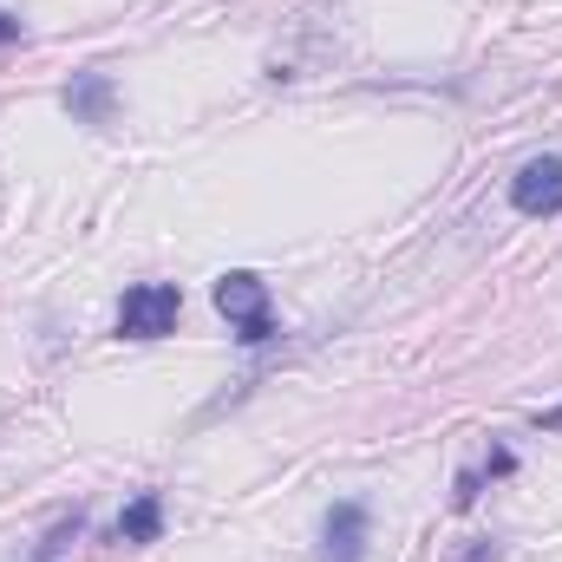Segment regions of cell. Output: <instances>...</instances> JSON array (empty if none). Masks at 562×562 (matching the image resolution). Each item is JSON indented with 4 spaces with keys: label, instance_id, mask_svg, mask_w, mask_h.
<instances>
[{
    "label": "cell",
    "instance_id": "1",
    "mask_svg": "<svg viewBox=\"0 0 562 562\" xmlns=\"http://www.w3.org/2000/svg\"><path fill=\"white\" fill-rule=\"evenodd\" d=\"M216 314L236 327V340H243V347H269V340H276L269 281L249 276V269H229V276H216Z\"/></svg>",
    "mask_w": 562,
    "mask_h": 562
},
{
    "label": "cell",
    "instance_id": "2",
    "mask_svg": "<svg viewBox=\"0 0 562 562\" xmlns=\"http://www.w3.org/2000/svg\"><path fill=\"white\" fill-rule=\"evenodd\" d=\"M177 314H183L177 281H138V288H125V301H119V334H125V340H164V334L177 327Z\"/></svg>",
    "mask_w": 562,
    "mask_h": 562
},
{
    "label": "cell",
    "instance_id": "3",
    "mask_svg": "<svg viewBox=\"0 0 562 562\" xmlns=\"http://www.w3.org/2000/svg\"><path fill=\"white\" fill-rule=\"evenodd\" d=\"M367 537H373V510L360 497H340L321 517V557L327 562H367Z\"/></svg>",
    "mask_w": 562,
    "mask_h": 562
},
{
    "label": "cell",
    "instance_id": "4",
    "mask_svg": "<svg viewBox=\"0 0 562 562\" xmlns=\"http://www.w3.org/2000/svg\"><path fill=\"white\" fill-rule=\"evenodd\" d=\"M510 210L517 216H557L562 210V157H530L510 177Z\"/></svg>",
    "mask_w": 562,
    "mask_h": 562
},
{
    "label": "cell",
    "instance_id": "5",
    "mask_svg": "<svg viewBox=\"0 0 562 562\" xmlns=\"http://www.w3.org/2000/svg\"><path fill=\"white\" fill-rule=\"evenodd\" d=\"M66 112H72V125H92V132H105V125H112V112H119L112 72H79V79L66 86Z\"/></svg>",
    "mask_w": 562,
    "mask_h": 562
},
{
    "label": "cell",
    "instance_id": "6",
    "mask_svg": "<svg viewBox=\"0 0 562 562\" xmlns=\"http://www.w3.org/2000/svg\"><path fill=\"white\" fill-rule=\"evenodd\" d=\"M157 537H164V497H157V491H138V497L119 510V543L144 550V543H157Z\"/></svg>",
    "mask_w": 562,
    "mask_h": 562
},
{
    "label": "cell",
    "instance_id": "7",
    "mask_svg": "<svg viewBox=\"0 0 562 562\" xmlns=\"http://www.w3.org/2000/svg\"><path fill=\"white\" fill-rule=\"evenodd\" d=\"M66 537H79V517H66V524H59V530L40 543V557H33V562H59V543H66Z\"/></svg>",
    "mask_w": 562,
    "mask_h": 562
},
{
    "label": "cell",
    "instance_id": "8",
    "mask_svg": "<svg viewBox=\"0 0 562 562\" xmlns=\"http://www.w3.org/2000/svg\"><path fill=\"white\" fill-rule=\"evenodd\" d=\"M477 484H484L477 471H458V491H451V510H471V504H477Z\"/></svg>",
    "mask_w": 562,
    "mask_h": 562
},
{
    "label": "cell",
    "instance_id": "9",
    "mask_svg": "<svg viewBox=\"0 0 562 562\" xmlns=\"http://www.w3.org/2000/svg\"><path fill=\"white\" fill-rule=\"evenodd\" d=\"M484 471H491V477H510V471H517V458H510L504 445H491V458H484Z\"/></svg>",
    "mask_w": 562,
    "mask_h": 562
},
{
    "label": "cell",
    "instance_id": "10",
    "mask_svg": "<svg viewBox=\"0 0 562 562\" xmlns=\"http://www.w3.org/2000/svg\"><path fill=\"white\" fill-rule=\"evenodd\" d=\"M13 40H20V13H7V7H0V46H13Z\"/></svg>",
    "mask_w": 562,
    "mask_h": 562
},
{
    "label": "cell",
    "instance_id": "11",
    "mask_svg": "<svg viewBox=\"0 0 562 562\" xmlns=\"http://www.w3.org/2000/svg\"><path fill=\"white\" fill-rule=\"evenodd\" d=\"M464 562H497V543H471V550H464Z\"/></svg>",
    "mask_w": 562,
    "mask_h": 562
},
{
    "label": "cell",
    "instance_id": "12",
    "mask_svg": "<svg viewBox=\"0 0 562 562\" xmlns=\"http://www.w3.org/2000/svg\"><path fill=\"white\" fill-rule=\"evenodd\" d=\"M537 431H562V406H550V413H537Z\"/></svg>",
    "mask_w": 562,
    "mask_h": 562
}]
</instances>
